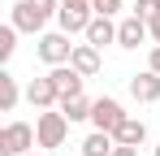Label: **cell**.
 <instances>
[{"instance_id": "cell-6", "label": "cell", "mask_w": 160, "mask_h": 156, "mask_svg": "<svg viewBox=\"0 0 160 156\" xmlns=\"http://www.w3.org/2000/svg\"><path fill=\"white\" fill-rule=\"evenodd\" d=\"M126 117H130V113L121 108V100H112V96H100L95 108H91V126H95V130H108V134L121 126Z\"/></svg>"}, {"instance_id": "cell-21", "label": "cell", "mask_w": 160, "mask_h": 156, "mask_svg": "<svg viewBox=\"0 0 160 156\" xmlns=\"http://www.w3.org/2000/svg\"><path fill=\"white\" fill-rule=\"evenodd\" d=\"M112 156H138V148H126V143H117V148H112Z\"/></svg>"}, {"instance_id": "cell-18", "label": "cell", "mask_w": 160, "mask_h": 156, "mask_svg": "<svg viewBox=\"0 0 160 156\" xmlns=\"http://www.w3.org/2000/svg\"><path fill=\"white\" fill-rule=\"evenodd\" d=\"M134 13L143 22H152V18H160V0H134Z\"/></svg>"}, {"instance_id": "cell-2", "label": "cell", "mask_w": 160, "mask_h": 156, "mask_svg": "<svg viewBox=\"0 0 160 156\" xmlns=\"http://www.w3.org/2000/svg\"><path fill=\"white\" fill-rule=\"evenodd\" d=\"M69 117L61 113V108H43L39 117H35V134H39V148H61L65 139H69Z\"/></svg>"}, {"instance_id": "cell-16", "label": "cell", "mask_w": 160, "mask_h": 156, "mask_svg": "<svg viewBox=\"0 0 160 156\" xmlns=\"http://www.w3.org/2000/svg\"><path fill=\"white\" fill-rule=\"evenodd\" d=\"M91 108H95V100H87V96H74V100L61 104V113H65L69 122H91Z\"/></svg>"}, {"instance_id": "cell-15", "label": "cell", "mask_w": 160, "mask_h": 156, "mask_svg": "<svg viewBox=\"0 0 160 156\" xmlns=\"http://www.w3.org/2000/svg\"><path fill=\"white\" fill-rule=\"evenodd\" d=\"M18 96H22V91H18V78L0 70V113H13V108H18Z\"/></svg>"}, {"instance_id": "cell-19", "label": "cell", "mask_w": 160, "mask_h": 156, "mask_svg": "<svg viewBox=\"0 0 160 156\" xmlns=\"http://www.w3.org/2000/svg\"><path fill=\"white\" fill-rule=\"evenodd\" d=\"M91 9L100 18H112V13H121V0H91Z\"/></svg>"}, {"instance_id": "cell-8", "label": "cell", "mask_w": 160, "mask_h": 156, "mask_svg": "<svg viewBox=\"0 0 160 156\" xmlns=\"http://www.w3.org/2000/svg\"><path fill=\"white\" fill-rule=\"evenodd\" d=\"M147 39H152V26L143 22L138 13H130V18L117 22V44H121V48H138V44H147Z\"/></svg>"}, {"instance_id": "cell-5", "label": "cell", "mask_w": 160, "mask_h": 156, "mask_svg": "<svg viewBox=\"0 0 160 156\" xmlns=\"http://www.w3.org/2000/svg\"><path fill=\"white\" fill-rule=\"evenodd\" d=\"M69 56H74V44H69L65 30H43V35H39V61H48V65H69Z\"/></svg>"}, {"instance_id": "cell-12", "label": "cell", "mask_w": 160, "mask_h": 156, "mask_svg": "<svg viewBox=\"0 0 160 156\" xmlns=\"http://www.w3.org/2000/svg\"><path fill=\"white\" fill-rule=\"evenodd\" d=\"M91 48H104V44H117V26H112V18H91V26H87V35H82Z\"/></svg>"}, {"instance_id": "cell-13", "label": "cell", "mask_w": 160, "mask_h": 156, "mask_svg": "<svg viewBox=\"0 0 160 156\" xmlns=\"http://www.w3.org/2000/svg\"><path fill=\"white\" fill-rule=\"evenodd\" d=\"M112 139H117V143H126V148H143V143H147V126H143L138 117H126L121 126L112 130Z\"/></svg>"}, {"instance_id": "cell-10", "label": "cell", "mask_w": 160, "mask_h": 156, "mask_svg": "<svg viewBox=\"0 0 160 156\" xmlns=\"http://www.w3.org/2000/svg\"><path fill=\"white\" fill-rule=\"evenodd\" d=\"M26 100L43 113V108H56L61 104V96H56V87H52V78L43 74V78H30V87H26Z\"/></svg>"}, {"instance_id": "cell-17", "label": "cell", "mask_w": 160, "mask_h": 156, "mask_svg": "<svg viewBox=\"0 0 160 156\" xmlns=\"http://www.w3.org/2000/svg\"><path fill=\"white\" fill-rule=\"evenodd\" d=\"M18 35H22V30H18L13 22L0 26V61H4V65H9V61H13V52H18Z\"/></svg>"}, {"instance_id": "cell-20", "label": "cell", "mask_w": 160, "mask_h": 156, "mask_svg": "<svg viewBox=\"0 0 160 156\" xmlns=\"http://www.w3.org/2000/svg\"><path fill=\"white\" fill-rule=\"evenodd\" d=\"M147 70H156V74H160V44L152 48V56H147Z\"/></svg>"}, {"instance_id": "cell-22", "label": "cell", "mask_w": 160, "mask_h": 156, "mask_svg": "<svg viewBox=\"0 0 160 156\" xmlns=\"http://www.w3.org/2000/svg\"><path fill=\"white\" fill-rule=\"evenodd\" d=\"M147 26H152V44H160V18H152Z\"/></svg>"}, {"instance_id": "cell-3", "label": "cell", "mask_w": 160, "mask_h": 156, "mask_svg": "<svg viewBox=\"0 0 160 156\" xmlns=\"http://www.w3.org/2000/svg\"><path fill=\"white\" fill-rule=\"evenodd\" d=\"M35 148H39V134L26 122H9V126L0 130V156H26Z\"/></svg>"}, {"instance_id": "cell-9", "label": "cell", "mask_w": 160, "mask_h": 156, "mask_svg": "<svg viewBox=\"0 0 160 156\" xmlns=\"http://www.w3.org/2000/svg\"><path fill=\"white\" fill-rule=\"evenodd\" d=\"M130 96H134L138 104H156V100H160V74H156V70L134 74V78H130Z\"/></svg>"}, {"instance_id": "cell-14", "label": "cell", "mask_w": 160, "mask_h": 156, "mask_svg": "<svg viewBox=\"0 0 160 156\" xmlns=\"http://www.w3.org/2000/svg\"><path fill=\"white\" fill-rule=\"evenodd\" d=\"M112 148H117V139L108 130H91L82 139V156H112Z\"/></svg>"}, {"instance_id": "cell-11", "label": "cell", "mask_w": 160, "mask_h": 156, "mask_svg": "<svg viewBox=\"0 0 160 156\" xmlns=\"http://www.w3.org/2000/svg\"><path fill=\"white\" fill-rule=\"evenodd\" d=\"M69 65H74L82 78H95L104 61H100V48H91V44H74V56H69Z\"/></svg>"}, {"instance_id": "cell-1", "label": "cell", "mask_w": 160, "mask_h": 156, "mask_svg": "<svg viewBox=\"0 0 160 156\" xmlns=\"http://www.w3.org/2000/svg\"><path fill=\"white\" fill-rule=\"evenodd\" d=\"M56 9H61V0H18L9 9V22L22 35H43V26L56 18Z\"/></svg>"}, {"instance_id": "cell-24", "label": "cell", "mask_w": 160, "mask_h": 156, "mask_svg": "<svg viewBox=\"0 0 160 156\" xmlns=\"http://www.w3.org/2000/svg\"><path fill=\"white\" fill-rule=\"evenodd\" d=\"M156 156H160V148H156Z\"/></svg>"}, {"instance_id": "cell-4", "label": "cell", "mask_w": 160, "mask_h": 156, "mask_svg": "<svg viewBox=\"0 0 160 156\" xmlns=\"http://www.w3.org/2000/svg\"><path fill=\"white\" fill-rule=\"evenodd\" d=\"M91 18H95L91 0H61V9H56V26H61L65 35H87Z\"/></svg>"}, {"instance_id": "cell-23", "label": "cell", "mask_w": 160, "mask_h": 156, "mask_svg": "<svg viewBox=\"0 0 160 156\" xmlns=\"http://www.w3.org/2000/svg\"><path fill=\"white\" fill-rule=\"evenodd\" d=\"M26 156H39V152H26Z\"/></svg>"}, {"instance_id": "cell-7", "label": "cell", "mask_w": 160, "mask_h": 156, "mask_svg": "<svg viewBox=\"0 0 160 156\" xmlns=\"http://www.w3.org/2000/svg\"><path fill=\"white\" fill-rule=\"evenodd\" d=\"M48 78H52V87H56V96H61V104L74 100V96H82V82H87L74 65H52V70H48ZM61 104H56V108H61Z\"/></svg>"}]
</instances>
